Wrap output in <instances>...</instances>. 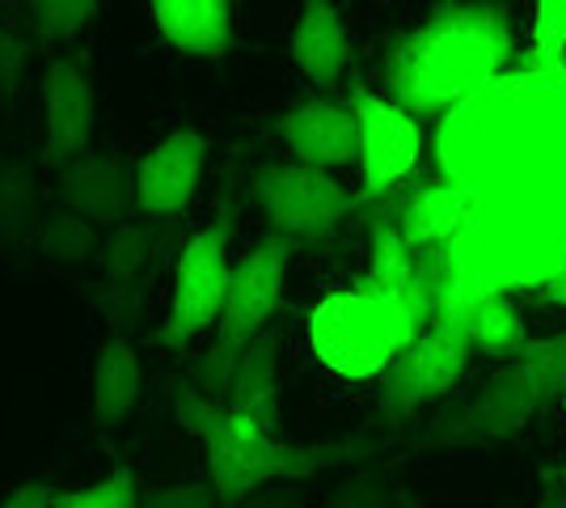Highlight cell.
Segmentation results:
<instances>
[{
    "label": "cell",
    "instance_id": "1",
    "mask_svg": "<svg viewBox=\"0 0 566 508\" xmlns=\"http://www.w3.org/2000/svg\"><path fill=\"white\" fill-rule=\"evenodd\" d=\"M512 13L495 0H440L389 55V90L401 111L440 115L473 97L512 60Z\"/></svg>",
    "mask_w": 566,
    "mask_h": 508
},
{
    "label": "cell",
    "instance_id": "2",
    "mask_svg": "<svg viewBox=\"0 0 566 508\" xmlns=\"http://www.w3.org/2000/svg\"><path fill=\"white\" fill-rule=\"evenodd\" d=\"M174 412L190 436L203 440L208 454V484L216 487L220 508L250 500L266 484H301L317 470H331L338 462L373 454V445L359 440H331V445H292L280 436L262 433L259 424L233 415L220 398H208L195 382H178Z\"/></svg>",
    "mask_w": 566,
    "mask_h": 508
},
{
    "label": "cell",
    "instance_id": "3",
    "mask_svg": "<svg viewBox=\"0 0 566 508\" xmlns=\"http://www.w3.org/2000/svg\"><path fill=\"white\" fill-rule=\"evenodd\" d=\"M419 339V326L410 322L401 301H389L380 292L364 289L355 280L352 289L326 292L308 310V348L331 373L347 382L380 377L401 348Z\"/></svg>",
    "mask_w": 566,
    "mask_h": 508
},
{
    "label": "cell",
    "instance_id": "4",
    "mask_svg": "<svg viewBox=\"0 0 566 508\" xmlns=\"http://www.w3.org/2000/svg\"><path fill=\"white\" fill-rule=\"evenodd\" d=\"M292 246L280 234H262L259 246L250 255H241L233 263V280H229V297L216 322L212 348L203 352V361L195 364V386L208 398H229V382L237 373V361L250 352V343L271 331V318L283 305V280H287V263H292Z\"/></svg>",
    "mask_w": 566,
    "mask_h": 508
},
{
    "label": "cell",
    "instance_id": "5",
    "mask_svg": "<svg viewBox=\"0 0 566 508\" xmlns=\"http://www.w3.org/2000/svg\"><path fill=\"white\" fill-rule=\"evenodd\" d=\"M229 212H220L216 225L190 234L178 246V263H174V292H169V310L153 331V343L166 352H182L190 339L203 335L208 326L220 322L233 263H229Z\"/></svg>",
    "mask_w": 566,
    "mask_h": 508
},
{
    "label": "cell",
    "instance_id": "6",
    "mask_svg": "<svg viewBox=\"0 0 566 508\" xmlns=\"http://www.w3.org/2000/svg\"><path fill=\"white\" fill-rule=\"evenodd\" d=\"M254 199L271 234L287 242H308L331 234L338 220L359 208V195L347 191L326 169L301 162H266L254 174Z\"/></svg>",
    "mask_w": 566,
    "mask_h": 508
},
{
    "label": "cell",
    "instance_id": "7",
    "mask_svg": "<svg viewBox=\"0 0 566 508\" xmlns=\"http://www.w3.org/2000/svg\"><path fill=\"white\" fill-rule=\"evenodd\" d=\"M470 352V326L436 318L423 335L410 348H401L394 364L380 373V412H385V419H406L423 403L449 394L457 386V377L465 373Z\"/></svg>",
    "mask_w": 566,
    "mask_h": 508
},
{
    "label": "cell",
    "instance_id": "8",
    "mask_svg": "<svg viewBox=\"0 0 566 508\" xmlns=\"http://www.w3.org/2000/svg\"><path fill=\"white\" fill-rule=\"evenodd\" d=\"M359 120V208L368 199H385L415 174L423 157V127L394 97L373 90H352L347 102Z\"/></svg>",
    "mask_w": 566,
    "mask_h": 508
},
{
    "label": "cell",
    "instance_id": "9",
    "mask_svg": "<svg viewBox=\"0 0 566 508\" xmlns=\"http://www.w3.org/2000/svg\"><path fill=\"white\" fill-rule=\"evenodd\" d=\"M43 141H48L51 166H69L76 157L90 153L94 141V69L90 55L72 51V55H55L43 73Z\"/></svg>",
    "mask_w": 566,
    "mask_h": 508
},
{
    "label": "cell",
    "instance_id": "10",
    "mask_svg": "<svg viewBox=\"0 0 566 508\" xmlns=\"http://www.w3.org/2000/svg\"><path fill=\"white\" fill-rule=\"evenodd\" d=\"M208 166V136L199 127H174L166 141L136 162V212L153 220L182 217Z\"/></svg>",
    "mask_w": 566,
    "mask_h": 508
},
{
    "label": "cell",
    "instance_id": "11",
    "mask_svg": "<svg viewBox=\"0 0 566 508\" xmlns=\"http://www.w3.org/2000/svg\"><path fill=\"white\" fill-rule=\"evenodd\" d=\"M60 199L64 208L85 217L97 229H118L136 212V166L118 162L115 153H85L60 166Z\"/></svg>",
    "mask_w": 566,
    "mask_h": 508
},
{
    "label": "cell",
    "instance_id": "12",
    "mask_svg": "<svg viewBox=\"0 0 566 508\" xmlns=\"http://www.w3.org/2000/svg\"><path fill=\"white\" fill-rule=\"evenodd\" d=\"M537 412H542V398L524 364L503 361L473 394L470 407L452 419V428L440 433V440H503V436H516Z\"/></svg>",
    "mask_w": 566,
    "mask_h": 508
},
{
    "label": "cell",
    "instance_id": "13",
    "mask_svg": "<svg viewBox=\"0 0 566 508\" xmlns=\"http://www.w3.org/2000/svg\"><path fill=\"white\" fill-rule=\"evenodd\" d=\"M283 145L292 148V162L313 169H338L359 162V120L352 106L331 97H308L280 120Z\"/></svg>",
    "mask_w": 566,
    "mask_h": 508
},
{
    "label": "cell",
    "instance_id": "14",
    "mask_svg": "<svg viewBox=\"0 0 566 508\" xmlns=\"http://www.w3.org/2000/svg\"><path fill=\"white\" fill-rule=\"evenodd\" d=\"M153 22L169 48L195 60H224L233 51L229 0H153Z\"/></svg>",
    "mask_w": 566,
    "mask_h": 508
},
{
    "label": "cell",
    "instance_id": "15",
    "mask_svg": "<svg viewBox=\"0 0 566 508\" xmlns=\"http://www.w3.org/2000/svg\"><path fill=\"white\" fill-rule=\"evenodd\" d=\"M224 407L275 436V428H280V331L275 326L262 331L250 343V352L237 361Z\"/></svg>",
    "mask_w": 566,
    "mask_h": 508
},
{
    "label": "cell",
    "instance_id": "16",
    "mask_svg": "<svg viewBox=\"0 0 566 508\" xmlns=\"http://www.w3.org/2000/svg\"><path fill=\"white\" fill-rule=\"evenodd\" d=\"M347 25L343 13L331 0H305L301 4V18L292 30V64L317 85V90H331L338 85V76L347 69Z\"/></svg>",
    "mask_w": 566,
    "mask_h": 508
},
{
    "label": "cell",
    "instance_id": "17",
    "mask_svg": "<svg viewBox=\"0 0 566 508\" xmlns=\"http://www.w3.org/2000/svg\"><path fill=\"white\" fill-rule=\"evenodd\" d=\"M473 212V195L461 183H440V187H419L410 195L406 212H401L398 229L410 250L423 246H449L452 238H461L465 220Z\"/></svg>",
    "mask_w": 566,
    "mask_h": 508
},
{
    "label": "cell",
    "instance_id": "18",
    "mask_svg": "<svg viewBox=\"0 0 566 508\" xmlns=\"http://www.w3.org/2000/svg\"><path fill=\"white\" fill-rule=\"evenodd\" d=\"M144 386V364L136 348L123 335H111L102 343L94 364V419L97 428H115L123 424L132 407L140 403Z\"/></svg>",
    "mask_w": 566,
    "mask_h": 508
},
{
    "label": "cell",
    "instance_id": "19",
    "mask_svg": "<svg viewBox=\"0 0 566 508\" xmlns=\"http://www.w3.org/2000/svg\"><path fill=\"white\" fill-rule=\"evenodd\" d=\"M368 246H373V263H368V276L359 284L406 305V292L415 284V250L401 238L398 220H373Z\"/></svg>",
    "mask_w": 566,
    "mask_h": 508
},
{
    "label": "cell",
    "instance_id": "20",
    "mask_svg": "<svg viewBox=\"0 0 566 508\" xmlns=\"http://www.w3.org/2000/svg\"><path fill=\"white\" fill-rule=\"evenodd\" d=\"M470 343L491 352V356H503V361H516L524 352V343H528L524 318L516 314V305L503 292H486L478 301V310L470 314Z\"/></svg>",
    "mask_w": 566,
    "mask_h": 508
},
{
    "label": "cell",
    "instance_id": "21",
    "mask_svg": "<svg viewBox=\"0 0 566 508\" xmlns=\"http://www.w3.org/2000/svg\"><path fill=\"white\" fill-rule=\"evenodd\" d=\"M39 242L48 250L51 259H60V263H85L90 255H102V234H97V225H90L85 217H76L69 208H55L48 212L43 220V234H39Z\"/></svg>",
    "mask_w": 566,
    "mask_h": 508
},
{
    "label": "cell",
    "instance_id": "22",
    "mask_svg": "<svg viewBox=\"0 0 566 508\" xmlns=\"http://www.w3.org/2000/svg\"><path fill=\"white\" fill-rule=\"evenodd\" d=\"M148 255H153V234L144 229L140 220H127L106 234L102 242V271L111 276V284H132L148 267Z\"/></svg>",
    "mask_w": 566,
    "mask_h": 508
},
{
    "label": "cell",
    "instance_id": "23",
    "mask_svg": "<svg viewBox=\"0 0 566 508\" xmlns=\"http://www.w3.org/2000/svg\"><path fill=\"white\" fill-rule=\"evenodd\" d=\"M516 361L524 364V373L533 377L542 407L566 394V331H563V335L528 339Z\"/></svg>",
    "mask_w": 566,
    "mask_h": 508
},
{
    "label": "cell",
    "instance_id": "24",
    "mask_svg": "<svg viewBox=\"0 0 566 508\" xmlns=\"http://www.w3.org/2000/svg\"><path fill=\"white\" fill-rule=\"evenodd\" d=\"M94 0H34L30 4V25L43 43H69L94 22Z\"/></svg>",
    "mask_w": 566,
    "mask_h": 508
},
{
    "label": "cell",
    "instance_id": "25",
    "mask_svg": "<svg viewBox=\"0 0 566 508\" xmlns=\"http://www.w3.org/2000/svg\"><path fill=\"white\" fill-rule=\"evenodd\" d=\"M136 475L132 466H115L106 479H97L90 487H76V491H55V508H136Z\"/></svg>",
    "mask_w": 566,
    "mask_h": 508
},
{
    "label": "cell",
    "instance_id": "26",
    "mask_svg": "<svg viewBox=\"0 0 566 508\" xmlns=\"http://www.w3.org/2000/svg\"><path fill=\"white\" fill-rule=\"evenodd\" d=\"M566 51V0H537L533 4V60L558 64Z\"/></svg>",
    "mask_w": 566,
    "mask_h": 508
},
{
    "label": "cell",
    "instance_id": "27",
    "mask_svg": "<svg viewBox=\"0 0 566 508\" xmlns=\"http://www.w3.org/2000/svg\"><path fill=\"white\" fill-rule=\"evenodd\" d=\"M34 217V187L25 169L0 174V234H18Z\"/></svg>",
    "mask_w": 566,
    "mask_h": 508
},
{
    "label": "cell",
    "instance_id": "28",
    "mask_svg": "<svg viewBox=\"0 0 566 508\" xmlns=\"http://www.w3.org/2000/svg\"><path fill=\"white\" fill-rule=\"evenodd\" d=\"M144 508H220L212 484H174V487H157Z\"/></svg>",
    "mask_w": 566,
    "mask_h": 508
},
{
    "label": "cell",
    "instance_id": "29",
    "mask_svg": "<svg viewBox=\"0 0 566 508\" xmlns=\"http://www.w3.org/2000/svg\"><path fill=\"white\" fill-rule=\"evenodd\" d=\"M30 64V43L0 30V94H13L18 81H22V69Z\"/></svg>",
    "mask_w": 566,
    "mask_h": 508
},
{
    "label": "cell",
    "instance_id": "30",
    "mask_svg": "<svg viewBox=\"0 0 566 508\" xmlns=\"http://www.w3.org/2000/svg\"><path fill=\"white\" fill-rule=\"evenodd\" d=\"M111 301H97L106 318L115 322L118 331H132V326H140V289L136 284H111Z\"/></svg>",
    "mask_w": 566,
    "mask_h": 508
},
{
    "label": "cell",
    "instance_id": "31",
    "mask_svg": "<svg viewBox=\"0 0 566 508\" xmlns=\"http://www.w3.org/2000/svg\"><path fill=\"white\" fill-rule=\"evenodd\" d=\"M0 508H55V487H48V484L13 487V491L0 500Z\"/></svg>",
    "mask_w": 566,
    "mask_h": 508
},
{
    "label": "cell",
    "instance_id": "32",
    "mask_svg": "<svg viewBox=\"0 0 566 508\" xmlns=\"http://www.w3.org/2000/svg\"><path fill=\"white\" fill-rule=\"evenodd\" d=\"M537 508H566V491L554 470H545V491H542V500H537Z\"/></svg>",
    "mask_w": 566,
    "mask_h": 508
},
{
    "label": "cell",
    "instance_id": "33",
    "mask_svg": "<svg viewBox=\"0 0 566 508\" xmlns=\"http://www.w3.org/2000/svg\"><path fill=\"white\" fill-rule=\"evenodd\" d=\"M545 301L566 305V271H558V276H549V280H545Z\"/></svg>",
    "mask_w": 566,
    "mask_h": 508
},
{
    "label": "cell",
    "instance_id": "34",
    "mask_svg": "<svg viewBox=\"0 0 566 508\" xmlns=\"http://www.w3.org/2000/svg\"><path fill=\"white\" fill-rule=\"evenodd\" d=\"M563 403H566V394H563Z\"/></svg>",
    "mask_w": 566,
    "mask_h": 508
}]
</instances>
